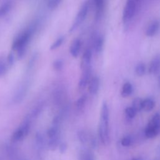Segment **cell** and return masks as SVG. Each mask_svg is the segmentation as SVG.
Wrapping results in <instances>:
<instances>
[{
	"instance_id": "28",
	"label": "cell",
	"mask_w": 160,
	"mask_h": 160,
	"mask_svg": "<svg viewBox=\"0 0 160 160\" xmlns=\"http://www.w3.org/2000/svg\"><path fill=\"white\" fill-rule=\"evenodd\" d=\"M14 55L13 54V52H10L8 55V58H7V62H8V64L9 66H12L14 63Z\"/></svg>"
},
{
	"instance_id": "35",
	"label": "cell",
	"mask_w": 160,
	"mask_h": 160,
	"mask_svg": "<svg viewBox=\"0 0 160 160\" xmlns=\"http://www.w3.org/2000/svg\"><path fill=\"white\" fill-rule=\"evenodd\" d=\"M61 1H62V0H58V4H59V3L61 2Z\"/></svg>"
},
{
	"instance_id": "1",
	"label": "cell",
	"mask_w": 160,
	"mask_h": 160,
	"mask_svg": "<svg viewBox=\"0 0 160 160\" xmlns=\"http://www.w3.org/2000/svg\"><path fill=\"white\" fill-rule=\"evenodd\" d=\"M109 112L108 104L106 102L102 103L101 112H100V121L98 128V135L100 141L104 145H108L109 142Z\"/></svg>"
},
{
	"instance_id": "18",
	"label": "cell",
	"mask_w": 160,
	"mask_h": 160,
	"mask_svg": "<svg viewBox=\"0 0 160 160\" xmlns=\"http://www.w3.org/2000/svg\"><path fill=\"white\" fill-rule=\"evenodd\" d=\"M86 100H87V96L84 94L81 96L76 101V108L78 110H81L82 109L84 108L86 102Z\"/></svg>"
},
{
	"instance_id": "13",
	"label": "cell",
	"mask_w": 160,
	"mask_h": 160,
	"mask_svg": "<svg viewBox=\"0 0 160 160\" xmlns=\"http://www.w3.org/2000/svg\"><path fill=\"white\" fill-rule=\"evenodd\" d=\"M132 92V86L131 85V84L130 82H125L122 87V89H121V96L124 98L128 97L129 96Z\"/></svg>"
},
{
	"instance_id": "25",
	"label": "cell",
	"mask_w": 160,
	"mask_h": 160,
	"mask_svg": "<svg viewBox=\"0 0 160 160\" xmlns=\"http://www.w3.org/2000/svg\"><path fill=\"white\" fill-rule=\"evenodd\" d=\"M136 113H137V112L132 106L127 107L125 109V114H126V116L130 119L134 118L136 116Z\"/></svg>"
},
{
	"instance_id": "4",
	"label": "cell",
	"mask_w": 160,
	"mask_h": 160,
	"mask_svg": "<svg viewBox=\"0 0 160 160\" xmlns=\"http://www.w3.org/2000/svg\"><path fill=\"white\" fill-rule=\"evenodd\" d=\"M91 74V68L82 70V73H81L79 84H78V88L79 90L82 91L86 88V87L87 86L88 84L90 81Z\"/></svg>"
},
{
	"instance_id": "19",
	"label": "cell",
	"mask_w": 160,
	"mask_h": 160,
	"mask_svg": "<svg viewBox=\"0 0 160 160\" xmlns=\"http://www.w3.org/2000/svg\"><path fill=\"white\" fill-rule=\"evenodd\" d=\"M132 107L136 110V112L142 110V99L139 98H135L132 102Z\"/></svg>"
},
{
	"instance_id": "11",
	"label": "cell",
	"mask_w": 160,
	"mask_h": 160,
	"mask_svg": "<svg viewBox=\"0 0 160 160\" xmlns=\"http://www.w3.org/2000/svg\"><path fill=\"white\" fill-rule=\"evenodd\" d=\"M159 132L160 130L158 128L148 124L144 130V134L146 136V138L151 139L156 137L159 134Z\"/></svg>"
},
{
	"instance_id": "7",
	"label": "cell",
	"mask_w": 160,
	"mask_h": 160,
	"mask_svg": "<svg viewBox=\"0 0 160 160\" xmlns=\"http://www.w3.org/2000/svg\"><path fill=\"white\" fill-rule=\"evenodd\" d=\"M105 2L106 0H93L95 8V19L96 20H99L102 14Z\"/></svg>"
},
{
	"instance_id": "22",
	"label": "cell",
	"mask_w": 160,
	"mask_h": 160,
	"mask_svg": "<svg viewBox=\"0 0 160 160\" xmlns=\"http://www.w3.org/2000/svg\"><path fill=\"white\" fill-rule=\"evenodd\" d=\"M26 91H27V86L26 85H22L18 91L16 96V99H18L19 101L22 99L24 98Z\"/></svg>"
},
{
	"instance_id": "6",
	"label": "cell",
	"mask_w": 160,
	"mask_h": 160,
	"mask_svg": "<svg viewBox=\"0 0 160 160\" xmlns=\"http://www.w3.org/2000/svg\"><path fill=\"white\" fill-rule=\"evenodd\" d=\"M160 28V22L158 20H154L151 22L147 27L145 34L147 36L152 37L154 36L158 31Z\"/></svg>"
},
{
	"instance_id": "8",
	"label": "cell",
	"mask_w": 160,
	"mask_h": 160,
	"mask_svg": "<svg viewBox=\"0 0 160 160\" xmlns=\"http://www.w3.org/2000/svg\"><path fill=\"white\" fill-rule=\"evenodd\" d=\"M81 48V40L78 38L74 39L71 42L69 48V52L71 54L74 58L78 57V56L80 52Z\"/></svg>"
},
{
	"instance_id": "31",
	"label": "cell",
	"mask_w": 160,
	"mask_h": 160,
	"mask_svg": "<svg viewBox=\"0 0 160 160\" xmlns=\"http://www.w3.org/2000/svg\"><path fill=\"white\" fill-rule=\"evenodd\" d=\"M36 56L34 54L33 56H32V58H31V59L29 61V64H28L29 68H31L34 66V62H36Z\"/></svg>"
},
{
	"instance_id": "9",
	"label": "cell",
	"mask_w": 160,
	"mask_h": 160,
	"mask_svg": "<svg viewBox=\"0 0 160 160\" xmlns=\"http://www.w3.org/2000/svg\"><path fill=\"white\" fill-rule=\"evenodd\" d=\"M160 72V56L155 57L151 61L149 67V72L151 74H156Z\"/></svg>"
},
{
	"instance_id": "34",
	"label": "cell",
	"mask_w": 160,
	"mask_h": 160,
	"mask_svg": "<svg viewBox=\"0 0 160 160\" xmlns=\"http://www.w3.org/2000/svg\"><path fill=\"white\" fill-rule=\"evenodd\" d=\"M158 84H159V86L160 88V76H159V78H158Z\"/></svg>"
},
{
	"instance_id": "5",
	"label": "cell",
	"mask_w": 160,
	"mask_h": 160,
	"mask_svg": "<svg viewBox=\"0 0 160 160\" xmlns=\"http://www.w3.org/2000/svg\"><path fill=\"white\" fill-rule=\"evenodd\" d=\"M92 58V52L90 49H86L81 58V68L82 70L91 68V61Z\"/></svg>"
},
{
	"instance_id": "26",
	"label": "cell",
	"mask_w": 160,
	"mask_h": 160,
	"mask_svg": "<svg viewBox=\"0 0 160 160\" xmlns=\"http://www.w3.org/2000/svg\"><path fill=\"white\" fill-rule=\"evenodd\" d=\"M132 141V140L129 136H126L121 139V143L122 146H123L124 147H128L131 144Z\"/></svg>"
},
{
	"instance_id": "27",
	"label": "cell",
	"mask_w": 160,
	"mask_h": 160,
	"mask_svg": "<svg viewBox=\"0 0 160 160\" xmlns=\"http://www.w3.org/2000/svg\"><path fill=\"white\" fill-rule=\"evenodd\" d=\"M8 71L7 65L0 59V78L3 76Z\"/></svg>"
},
{
	"instance_id": "21",
	"label": "cell",
	"mask_w": 160,
	"mask_h": 160,
	"mask_svg": "<svg viewBox=\"0 0 160 160\" xmlns=\"http://www.w3.org/2000/svg\"><path fill=\"white\" fill-rule=\"evenodd\" d=\"M11 5L9 2L4 3L2 5L0 6V18L8 14L9 11L10 10Z\"/></svg>"
},
{
	"instance_id": "23",
	"label": "cell",
	"mask_w": 160,
	"mask_h": 160,
	"mask_svg": "<svg viewBox=\"0 0 160 160\" xmlns=\"http://www.w3.org/2000/svg\"><path fill=\"white\" fill-rule=\"evenodd\" d=\"M64 66V62L62 59H58L55 60L52 63V67L56 71H60L62 69Z\"/></svg>"
},
{
	"instance_id": "20",
	"label": "cell",
	"mask_w": 160,
	"mask_h": 160,
	"mask_svg": "<svg viewBox=\"0 0 160 160\" xmlns=\"http://www.w3.org/2000/svg\"><path fill=\"white\" fill-rule=\"evenodd\" d=\"M135 72L136 74L139 76H142L145 74L146 72V66L144 63H138L135 68Z\"/></svg>"
},
{
	"instance_id": "32",
	"label": "cell",
	"mask_w": 160,
	"mask_h": 160,
	"mask_svg": "<svg viewBox=\"0 0 160 160\" xmlns=\"http://www.w3.org/2000/svg\"><path fill=\"white\" fill-rule=\"evenodd\" d=\"M128 160H142V159L139 158H131V159H129Z\"/></svg>"
},
{
	"instance_id": "30",
	"label": "cell",
	"mask_w": 160,
	"mask_h": 160,
	"mask_svg": "<svg viewBox=\"0 0 160 160\" xmlns=\"http://www.w3.org/2000/svg\"><path fill=\"white\" fill-rule=\"evenodd\" d=\"M59 5L58 0H48V6L49 9H54Z\"/></svg>"
},
{
	"instance_id": "3",
	"label": "cell",
	"mask_w": 160,
	"mask_h": 160,
	"mask_svg": "<svg viewBox=\"0 0 160 160\" xmlns=\"http://www.w3.org/2000/svg\"><path fill=\"white\" fill-rule=\"evenodd\" d=\"M136 2L135 0H127L122 14V20L124 23L129 22L134 16L136 9Z\"/></svg>"
},
{
	"instance_id": "2",
	"label": "cell",
	"mask_w": 160,
	"mask_h": 160,
	"mask_svg": "<svg viewBox=\"0 0 160 160\" xmlns=\"http://www.w3.org/2000/svg\"><path fill=\"white\" fill-rule=\"evenodd\" d=\"M88 3L87 2H84L81 7L80 8L79 11L78 12L74 21L69 29V32H72L74 31L78 27H79L82 22L83 21L85 20L87 14H88Z\"/></svg>"
},
{
	"instance_id": "10",
	"label": "cell",
	"mask_w": 160,
	"mask_h": 160,
	"mask_svg": "<svg viewBox=\"0 0 160 160\" xmlns=\"http://www.w3.org/2000/svg\"><path fill=\"white\" fill-rule=\"evenodd\" d=\"M88 91L91 94H96L99 89L100 81L98 77H93L88 83Z\"/></svg>"
},
{
	"instance_id": "33",
	"label": "cell",
	"mask_w": 160,
	"mask_h": 160,
	"mask_svg": "<svg viewBox=\"0 0 160 160\" xmlns=\"http://www.w3.org/2000/svg\"><path fill=\"white\" fill-rule=\"evenodd\" d=\"M136 2V4H139L141 2V0H135Z\"/></svg>"
},
{
	"instance_id": "29",
	"label": "cell",
	"mask_w": 160,
	"mask_h": 160,
	"mask_svg": "<svg viewBox=\"0 0 160 160\" xmlns=\"http://www.w3.org/2000/svg\"><path fill=\"white\" fill-rule=\"evenodd\" d=\"M26 48H21L17 50V52H18L17 56H18V59H21L24 57V56L26 54Z\"/></svg>"
},
{
	"instance_id": "17",
	"label": "cell",
	"mask_w": 160,
	"mask_h": 160,
	"mask_svg": "<svg viewBox=\"0 0 160 160\" xmlns=\"http://www.w3.org/2000/svg\"><path fill=\"white\" fill-rule=\"evenodd\" d=\"M78 136L79 141L82 144H87L89 141L90 137H91V136H89L88 133H87V132H86L85 131H83V130L79 131Z\"/></svg>"
},
{
	"instance_id": "14",
	"label": "cell",
	"mask_w": 160,
	"mask_h": 160,
	"mask_svg": "<svg viewBox=\"0 0 160 160\" xmlns=\"http://www.w3.org/2000/svg\"><path fill=\"white\" fill-rule=\"evenodd\" d=\"M103 46V38L101 36H98L94 40V48L97 53H99Z\"/></svg>"
},
{
	"instance_id": "24",
	"label": "cell",
	"mask_w": 160,
	"mask_h": 160,
	"mask_svg": "<svg viewBox=\"0 0 160 160\" xmlns=\"http://www.w3.org/2000/svg\"><path fill=\"white\" fill-rule=\"evenodd\" d=\"M64 40V38L63 36L59 37L58 39H57L50 46V49L51 50H54L57 48H58L59 46H61V44L63 43Z\"/></svg>"
},
{
	"instance_id": "15",
	"label": "cell",
	"mask_w": 160,
	"mask_h": 160,
	"mask_svg": "<svg viewBox=\"0 0 160 160\" xmlns=\"http://www.w3.org/2000/svg\"><path fill=\"white\" fill-rule=\"evenodd\" d=\"M79 160H96L94 154L92 152L88 150L82 151L80 154Z\"/></svg>"
},
{
	"instance_id": "16",
	"label": "cell",
	"mask_w": 160,
	"mask_h": 160,
	"mask_svg": "<svg viewBox=\"0 0 160 160\" xmlns=\"http://www.w3.org/2000/svg\"><path fill=\"white\" fill-rule=\"evenodd\" d=\"M148 124L158 128L160 130V114L159 112L155 113L150 119Z\"/></svg>"
},
{
	"instance_id": "12",
	"label": "cell",
	"mask_w": 160,
	"mask_h": 160,
	"mask_svg": "<svg viewBox=\"0 0 160 160\" xmlns=\"http://www.w3.org/2000/svg\"><path fill=\"white\" fill-rule=\"evenodd\" d=\"M155 106L154 100L151 98H146L142 100V109L146 111H151Z\"/></svg>"
}]
</instances>
